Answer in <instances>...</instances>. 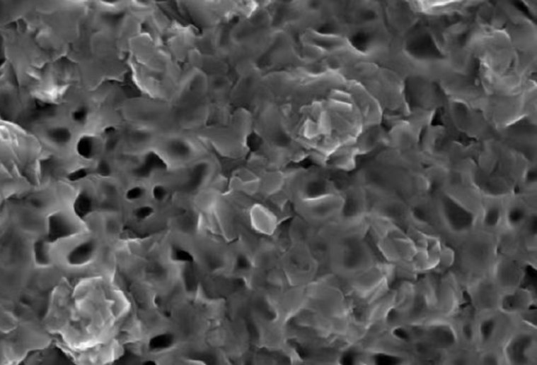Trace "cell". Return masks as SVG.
Masks as SVG:
<instances>
[{
	"instance_id": "obj_1",
	"label": "cell",
	"mask_w": 537,
	"mask_h": 365,
	"mask_svg": "<svg viewBox=\"0 0 537 365\" xmlns=\"http://www.w3.org/2000/svg\"><path fill=\"white\" fill-rule=\"evenodd\" d=\"M456 262L452 270L465 286L470 280L490 273L499 256L495 234L475 227L454 246Z\"/></svg>"
},
{
	"instance_id": "obj_2",
	"label": "cell",
	"mask_w": 537,
	"mask_h": 365,
	"mask_svg": "<svg viewBox=\"0 0 537 365\" xmlns=\"http://www.w3.org/2000/svg\"><path fill=\"white\" fill-rule=\"evenodd\" d=\"M380 260L369 237L362 240H333L325 273H332L345 284Z\"/></svg>"
},
{
	"instance_id": "obj_3",
	"label": "cell",
	"mask_w": 537,
	"mask_h": 365,
	"mask_svg": "<svg viewBox=\"0 0 537 365\" xmlns=\"http://www.w3.org/2000/svg\"><path fill=\"white\" fill-rule=\"evenodd\" d=\"M297 215L315 228L337 222L345 214V196L342 192H330L294 201Z\"/></svg>"
},
{
	"instance_id": "obj_4",
	"label": "cell",
	"mask_w": 537,
	"mask_h": 365,
	"mask_svg": "<svg viewBox=\"0 0 537 365\" xmlns=\"http://www.w3.org/2000/svg\"><path fill=\"white\" fill-rule=\"evenodd\" d=\"M464 291L467 304L477 314L500 310L502 293L490 275L470 280L465 284Z\"/></svg>"
},
{
	"instance_id": "obj_5",
	"label": "cell",
	"mask_w": 537,
	"mask_h": 365,
	"mask_svg": "<svg viewBox=\"0 0 537 365\" xmlns=\"http://www.w3.org/2000/svg\"><path fill=\"white\" fill-rule=\"evenodd\" d=\"M527 275L528 267L523 262L501 253L495 258L489 273L501 293L509 292L525 285Z\"/></svg>"
},
{
	"instance_id": "obj_6",
	"label": "cell",
	"mask_w": 537,
	"mask_h": 365,
	"mask_svg": "<svg viewBox=\"0 0 537 365\" xmlns=\"http://www.w3.org/2000/svg\"><path fill=\"white\" fill-rule=\"evenodd\" d=\"M373 244L380 258L393 265L412 263L417 253V246L408 234L386 237Z\"/></svg>"
},
{
	"instance_id": "obj_7",
	"label": "cell",
	"mask_w": 537,
	"mask_h": 365,
	"mask_svg": "<svg viewBox=\"0 0 537 365\" xmlns=\"http://www.w3.org/2000/svg\"><path fill=\"white\" fill-rule=\"evenodd\" d=\"M533 308H536V290L527 285L502 293L500 310L519 315Z\"/></svg>"
},
{
	"instance_id": "obj_8",
	"label": "cell",
	"mask_w": 537,
	"mask_h": 365,
	"mask_svg": "<svg viewBox=\"0 0 537 365\" xmlns=\"http://www.w3.org/2000/svg\"><path fill=\"white\" fill-rule=\"evenodd\" d=\"M248 221L254 232L264 236H274L279 225V218L262 204H254L247 212Z\"/></svg>"
},
{
	"instance_id": "obj_9",
	"label": "cell",
	"mask_w": 537,
	"mask_h": 365,
	"mask_svg": "<svg viewBox=\"0 0 537 365\" xmlns=\"http://www.w3.org/2000/svg\"><path fill=\"white\" fill-rule=\"evenodd\" d=\"M456 262V249L448 243H443L442 247H441L440 256H439V265L437 268L436 273H446L448 270L454 269V265Z\"/></svg>"
},
{
	"instance_id": "obj_10",
	"label": "cell",
	"mask_w": 537,
	"mask_h": 365,
	"mask_svg": "<svg viewBox=\"0 0 537 365\" xmlns=\"http://www.w3.org/2000/svg\"><path fill=\"white\" fill-rule=\"evenodd\" d=\"M477 364L506 365L503 351L497 349H484L477 352Z\"/></svg>"
}]
</instances>
